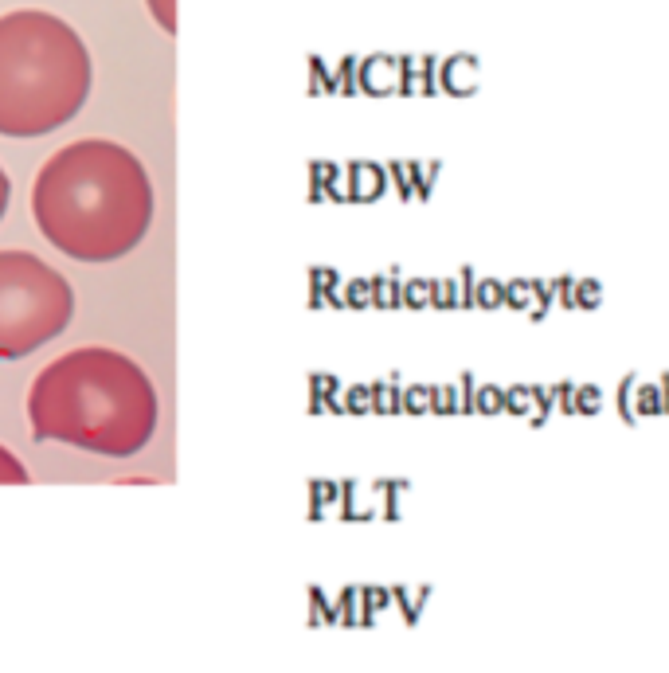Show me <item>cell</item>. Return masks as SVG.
<instances>
[{
    "label": "cell",
    "instance_id": "6da1fadb",
    "mask_svg": "<svg viewBox=\"0 0 669 673\" xmlns=\"http://www.w3.org/2000/svg\"><path fill=\"white\" fill-rule=\"evenodd\" d=\"M157 200L145 165L118 141L87 137L47 157L32 184V216L51 247L79 263H114L153 224Z\"/></svg>",
    "mask_w": 669,
    "mask_h": 673
},
{
    "label": "cell",
    "instance_id": "7a4b0ae2",
    "mask_svg": "<svg viewBox=\"0 0 669 673\" xmlns=\"http://www.w3.org/2000/svg\"><path fill=\"white\" fill-rule=\"evenodd\" d=\"M161 400L145 368L118 349H71L51 360L28 392L36 439L130 458L157 435Z\"/></svg>",
    "mask_w": 669,
    "mask_h": 673
},
{
    "label": "cell",
    "instance_id": "3957f363",
    "mask_svg": "<svg viewBox=\"0 0 669 673\" xmlns=\"http://www.w3.org/2000/svg\"><path fill=\"white\" fill-rule=\"evenodd\" d=\"M90 51L79 32L40 8L0 16V134L44 137L90 98Z\"/></svg>",
    "mask_w": 669,
    "mask_h": 673
},
{
    "label": "cell",
    "instance_id": "277c9868",
    "mask_svg": "<svg viewBox=\"0 0 669 673\" xmlns=\"http://www.w3.org/2000/svg\"><path fill=\"white\" fill-rule=\"evenodd\" d=\"M75 314L71 282L32 251H0V360L55 341Z\"/></svg>",
    "mask_w": 669,
    "mask_h": 673
},
{
    "label": "cell",
    "instance_id": "5b68a950",
    "mask_svg": "<svg viewBox=\"0 0 669 673\" xmlns=\"http://www.w3.org/2000/svg\"><path fill=\"white\" fill-rule=\"evenodd\" d=\"M634 415L638 419L662 415V384H650V380L638 376V384H634Z\"/></svg>",
    "mask_w": 669,
    "mask_h": 673
},
{
    "label": "cell",
    "instance_id": "8992f818",
    "mask_svg": "<svg viewBox=\"0 0 669 673\" xmlns=\"http://www.w3.org/2000/svg\"><path fill=\"white\" fill-rule=\"evenodd\" d=\"M501 411H505V415H517V419H529V415H533V384H513V388H505Z\"/></svg>",
    "mask_w": 669,
    "mask_h": 673
},
{
    "label": "cell",
    "instance_id": "52a82bcc",
    "mask_svg": "<svg viewBox=\"0 0 669 673\" xmlns=\"http://www.w3.org/2000/svg\"><path fill=\"white\" fill-rule=\"evenodd\" d=\"M446 87L450 90H474L478 87V63L474 59H450V67H446Z\"/></svg>",
    "mask_w": 669,
    "mask_h": 673
},
{
    "label": "cell",
    "instance_id": "ba28073f",
    "mask_svg": "<svg viewBox=\"0 0 669 673\" xmlns=\"http://www.w3.org/2000/svg\"><path fill=\"white\" fill-rule=\"evenodd\" d=\"M552 411H556V388L552 384H533V415H529V423L544 427L552 419Z\"/></svg>",
    "mask_w": 669,
    "mask_h": 673
},
{
    "label": "cell",
    "instance_id": "9c48e42d",
    "mask_svg": "<svg viewBox=\"0 0 669 673\" xmlns=\"http://www.w3.org/2000/svg\"><path fill=\"white\" fill-rule=\"evenodd\" d=\"M552 306H556V286H552V278H548V282H544V278H533V306H529V317H533V321H544Z\"/></svg>",
    "mask_w": 669,
    "mask_h": 673
},
{
    "label": "cell",
    "instance_id": "30bf717a",
    "mask_svg": "<svg viewBox=\"0 0 669 673\" xmlns=\"http://www.w3.org/2000/svg\"><path fill=\"white\" fill-rule=\"evenodd\" d=\"M24 482H32L28 470H24V462L8 447H0V486H24Z\"/></svg>",
    "mask_w": 669,
    "mask_h": 673
},
{
    "label": "cell",
    "instance_id": "8fae6325",
    "mask_svg": "<svg viewBox=\"0 0 669 673\" xmlns=\"http://www.w3.org/2000/svg\"><path fill=\"white\" fill-rule=\"evenodd\" d=\"M505 306L509 310H529L533 306V278H509L505 282Z\"/></svg>",
    "mask_w": 669,
    "mask_h": 673
},
{
    "label": "cell",
    "instance_id": "7c38bea8",
    "mask_svg": "<svg viewBox=\"0 0 669 673\" xmlns=\"http://www.w3.org/2000/svg\"><path fill=\"white\" fill-rule=\"evenodd\" d=\"M634 384H638V372L623 376V384H619V392H615V407H619V419H623V423H638V415H634Z\"/></svg>",
    "mask_w": 669,
    "mask_h": 673
},
{
    "label": "cell",
    "instance_id": "4fadbf2b",
    "mask_svg": "<svg viewBox=\"0 0 669 673\" xmlns=\"http://www.w3.org/2000/svg\"><path fill=\"white\" fill-rule=\"evenodd\" d=\"M603 407V388L599 384H576V415H599Z\"/></svg>",
    "mask_w": 669,
    "mask_h": 673
},
{
    "label": "cell",
    "instance_id": "5bb4252c",
    "mask_svg": "<svg viewBox=\"0 0 669 673\" xmlns=\"http://www.w3.org/2000/svg\"><path fill=\"white\" fill-rule=\"evenodd\" d=\"M603 286L595 278H576V310H599Z\"/></svg>",
    "mask_w": 669,
    "mask_h": 673
},
{
    "label": "cell",
    "instance_id": "9a60e30c",
    "mask_svg": "<svg viewBox=\"0 0 669 673\" xmlns=\"http://www.w3.org/2000/svg\"><path fill=\"white\" fill-rule=\"evenodd\" d=\"M474 302H478V306H486V310L505 306V282H493V278H486V282L474 290Z\"/></svg>",
    "mask_w": 669,
    "mask_h": 673
},
{
    "label": "cell",
    "instance_id": "2e32d148",
    "mask_svg": "<svg viewBox=\"0 0 669 673\" xmlns=\"http://www.w3.org/2000/svg\"><path fill=\"white\" fill-rule=\"evenodd\" d=\"M145 4H149L153 20L173 36V32H177V0H145Z\"/></svg>",
    "mask_w": 669,
    "mask_h": 673
},
{
    "label": "cell",
    "instance_id": "e0dca14e",
    "mask_svg": "<svg viewBox=\"0 0 669 673\" xmlns=\"http://www.w3.org/2000/svg\"><path fill=\"white\" fill-rule=\"evenodd\" d=\"M501 396H505V388H474V411H482V415H497L501 411Z\"/></svg>",
    "mask_w": 669,
    "mask_h": 673
},
{
    "label": "cell",
    "instance_id": "ac0fdd59",
    "mask_svg": "<svg viewBox=\"0 0 669 673\" xmlns=\"http://www.w3.org/2000/svg\"><path fill=\"white\" fill-rule=\"evenodd\" d=\"M552 286H556V302L564 310H576V274H560L552 278Z\"/></svg>",
    "mask_w": 669,
    "mask_h": 673
},
{
    "label": "cell",
    "instance_id": "d6986e66",
    "mask_svg": "<svg viewBox=\"0 0 669 673\" xmlns=\"http://www.w3.org/2000/svg\"><path fill=\"white\" fill-rule=\"evenodd\" d=\"M556 388V407L564 411V415H576V384L572 380H560V384H552Z\"/></svg>",
    "mask_w": 669,
    "mask_h": 673
},
{
    "label": "cell",
    "instance_id": "ffe728a7",
    "mask_svg": "<svg viewBox=\"0 0 669 673\" xmlns=\"http://www.w3.org/2000/svg\"><path fill=\"white\" fill-rule=\"evenodd\" d=\"M8 196H12V180L0 169V220H4V212H8Z\"/></svg>",
    "mask_w": 669,
    "mask_h": 673
},
{
    "label": "cell",
    "instance_id": "44dd1931",
    "mask_svg": "<svg viewBox=\"0 0 669 673\" xmlns=\"http://www.w3.org/2000/svg\"><path fill=\"white\" fill-rule=\"evenodd\" d=\"M462 290H466V294H462V302L470 306V302H474V278H470V270H462Z\"/></svg>",
    "mask_w": 669,
    "mask_h": 673
},
{
    "label": "cell",
    "instance_id": "7402d4cb",
    "mask_svg": "<svg viewBox=\"0 0 669 673\" xmlns=\"http://www.w3.org/2000/svg\"><path fill=\"white\" fill-rule=\"evenodd\" d=\"M658 384H662V415H669V372H662Z\"/></svg>",
    "mask_w": 669,
    "mask_h": 673
}]
</instances>
